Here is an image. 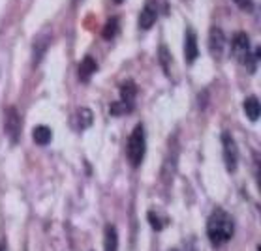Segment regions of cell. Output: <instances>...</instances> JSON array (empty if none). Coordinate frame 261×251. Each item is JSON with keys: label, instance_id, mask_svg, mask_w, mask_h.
<instances>
[{"label": "cell", "instance_id": "cell-1", "mask_svg": "<svg viewBox=\"0 0 261 251\" xmlns=\"http://www.w3.org/2000/svg\"><path fill=\"white\" fill-rule=\"evenodd\" d=\"M235 234L233 217L225 212L224 208H216L207 219V236L215 248L227 244Z\"/></svg>", "mask_w": 261, "mask_h": 251}, {"label": "cell", "instance_id": "cell-2", "mask_svg": "<svg viewBox=\"0 0 261 251\" xmlns=\"http://www.w3.org/2000/svg\"><path fill=\"white\" fill-rule=\"evenodd\" d=\"M231 53H233L235 60L241 66L248 68L250 73L256 72V60L260 58V51H256V55L250 53V37L246 32H237L231 39Z\"/></svg>", "mask_w": 261, "mask_h": 251}, {"label": "cell", "instance_id": "cell-3", "mask_svg": "<svg viewBox=\"0 0 261 251\" xmlns=\"http://www.w3.org/2000/svg\"><path fill=\"white\" fill-rule=\"evenodd\" d=\"M145 152H147V137H145V126L137 124L131 135L128 137V144H126V156L130 161L131 167H139L145 158Z\"/></svg>", "mask_w": 261, "mask_h": 251}, {"label": "cell", "instance_id": "cell-4", "mask_svg": "<svg viewBox=\"0 0 261 251\" xmlns=\"http://www.w3.org/2000/svg\"><path fill=\"white\" fill-rule=\"evenodd\" d=\"M178 152H180V148H178L177 137L169 139L168 154H166V158H164V165H162V173H160V177H162V182H164L166 186H169V184L173 182L175 171H177Z\"/></svg>", "mask_w": 261, "mask_h": 251}, {"label": "cell", "instance_id": "cell-5", "mask_svg": "<svg viewBox=\"0 0 261 251\" xmlns=\"http://www.w3.org/2000/svg\"><path fill=\"white\" fill-rule=\"evenodd\" d=\"M220 139H222V154H224L225 169L229 173H235L237 165H239V148H237V143H235L233 135L229 131H224Z\"/></svg>", "mask_w": 261, "mask_h": 251}, {"label": "cell", "instance_id": "cell-6", "mask_svg": "<svg viewBox=\"0 0 261 251\" xmlns=\"http://www.w3.org/2000/svg\"><path fill=\"white\" fill-rule=\"evenodd\" d=\"M21 128H23V120L19 116V112L15 107H8L4 111V131L8 135V139L11 144H17L21 139Z\"/></svg>", "mask_w": 261, "mask_h": 251}, {"label": "cell", "instance_id": "cell-7", "mask_svg": "<svg viewBox=\"0 0 261 251\" xmlns=\"http://www.w3.org/2000/svg\"><path fill=\"white\" fill-rule=\"evenodd\" d=\"M225 47H227V39H225L224 30L220 27H213L209 30V53L216 62H220L224 58Z\"/></svg>", "mask_w": 261, "mask_h": 251}, {"label": "cell", "instance_id": "cell-8", "mask_svg": "<svg viewBox=\"0 0 261 251\" xmlns=\"http://www.w3.org/2000/svg\"><path fill=\"white\" fill-rule=\"evenodd\" d=\"M51 39H53V32L51 28H44L36 37H34V43H32V64L38 66L42 62L44 55L47 53V49L51 45Z\"/></svg>", "mask_w": 261, "mask_h": 251}, {"label": "cell", "instance_id": "cell-9", "mask_svg": "<svg viewBox=\"0 0 261 251\" xmlns=\"http://www.w3.org/2000/svg\"><path fill=\"white\" fill-rule=\"evenodd\" d=\"M156 19H158V2L147 0L143 9H141L139 19H137V27H139V30H150L154 27Z\"/></svg>", "mask_w": 261, "mask_h": 251}, {"label": "cell", "instance_id": "cell-10", "mask_svg": "<svg viewBox=\"0 0 261 251\" xmlns=\"http://www.w3.org/2000/svg\"><path fill=\"white\" fill-rule=\"evenodd\" d=\"M199 56V47H197V34L194 28H186L184 34V60L186 64H194Z\"/></svg>", "mask_w": 261, "mask_h": 251}, {"label": "cell", "instance_id": "cell-11", "mask_svg": "<svg viewBox=\"0 0 261 251\" xmlns=\"http://www.w3.org/2000/svg\"><path fill=\"white\" fill-rule=\"evenodd\" d=\"M77 72H79V81L88 83V81L92 79V75L98 72V64H96V60H94L92 56H85L83 60L79 62Z\"/></svg>", "mask_w": 261, "mask_h": 251}, {"label": "cell", "instance_id": "cell-12", "mask_svg": "<svg viewBox=\"0 0 261 251\" xmlns=\"http://www.w3.org/2000/svg\"><path fill=\"white\" fill-rule=\"evenodd\" d=\"M92 122H94V112L90 111L88 107H81L79 111L75 112V116H74L75 130H79V131L87 130V128L92 126Z\"/></svg>", "mask_w": 261, "mask_h": 251}, {"label": "cell", "instance_id": "cell-13", "mask_svg": "<svg viewBox=\"0 0 261 251\" xmlns=\"http://www.w3.org/2000/svg\"><path fill=\"white\" fill-rule=\"evenodd\" d=\"M103 251H119V233L111 223L103 229Z\"/></svg>", "mask_w": 261, "mask_h": 251}, {"label": "cell", "instance_id": "cell-14", "mask_svg": "<svg viewBox=\"0 0 261 251\" xmlns=\"http://www.w3.org/2000/svg\"><path fill=\"white\" fill-rule=\"evenodd\" d=\"M137 96V86L133 81H124L121 84V103H124L126 107L133 109V100Z\"/></svg>", "mask_w": 261, "mask_h": 251}, {"label": "cell", "instance_id": "cell-15", "mask_svg": "<svg viewBox=\"0 0 261 251\" xmlns=\"http://www.w3.org/2000/svg\"><path fill=\"white\" fill-rule=\"evenodd\" d=\"M243 107H244V112H246V116H248V118H250L252 122H256L258 118H260L261 105H260V100H258L256 96H248V98L244 100Z\"/></svg>", "mask_w": 261, "mask_h": 251}, {"label": "cell", "instance_id": "cell-16", "mask_svg": "<svg viewBox=\"0 0 261 251\" xmlns=\"http://www.w3.org/2000/svg\"><path fill=\"white\" fill-rule=\"evenodd\" d=\"M32 139L40 146H45L53 139V131H51V128H47V126H36L32 130Z\"/></svg>", "mask_w": 261, "mask_h": 251}, {"label": "cell", "instance_id": "cell-17", "mask_svg": "<svg viewBox=\"0 0 261 251\" xmlns=\"http://www.w3.org/2000/svg\"><path fill=\"white\" fill-rule=\"evenodd\" d=\"M117 34H119V17H111L105 23V27H103V30H102V36H103V39L111 41Z\"/></svg>", "mask_w": 261, "mask_h": 251}, {"label": "cell", "instance_id": "cell-18", "mask_svg": "<svg viewBox=\"0 0 261 251\" xmlns=\"http://www.w3.org/2000/svg\"><path fill=\"white\" fill-rule=\"evenodd\" d=\"M158 60H160V64H162V68H164L166 75L169 77V72H171V66H169V64H171V55H169V51H168V47H166V45L160 47Z\"/></svg>", "mask_w": 261, "mask_h": 251}, {"label": "cell", "instance_id": "cell-19", "mask_svg": "<svg viewBox=\"0 0 261 251\" xmlns=\"http://www.w3.org/2000/svg\"><path fill=\"white\" fill-rule=\"evenodd\" d=\"M109 111H111V114H115V116H119V114H122V112H130L131 109H130V107H126L124 103L115 102V103H113V105H111V109H109Z\"/></svg>", "mask_w": 261, "mask_h": 251}, {"label": "cell", "instance_id": "cell-20", "mask_svg": "<svg viewBox=\"0 0 261 251\" xmlns=\"http://www.w3.org/2000/svg\"><path fill=\"white\" fill-rule=\"evenodd\" d=\"M147 217H149L150 227H152L154 231H162V229H164V223L160 221V217H158L156 214H154V212H149V214H147Z\"/></svg>", "mask_w": 261, "mask_h": 251}, {"label": "cell", "instance_id": "cell-21", "mask_svg": "<svg viewBox=\"0 0 261 251\" xmlns=\"http://www.w3.org/2000/svg\"><path fill=\"white\" fill-rule=\"evenodd\" d=\"M233 2L243 9V11H246V13H250L254 9V0H233Z\"/></svg>", "mask_w": 261, "mask_h": 251}, {"label": "cell", "instance_id": "cell-22", "mask_svg": "<svg viewBox=\"0 0 261 251\" xmlns=\"http://www.w3.org/2000/svg\"><path fill=\"white\" fill-rule=\"evenodd\" d=\"M0 251H8V244H6V240L0 242Z\"/></svg>", "mask_w": 261, "mask_h": 251}, {"label": "cell", "instance_id": "cell-23", "mask_svg": "<svg viewBox=\"0 0 261 251\" xmlns=\"http://www.w3.org/2000/svg\"><path fill=\"white\" fill-rule=\"evenodd\" d=\"M113 2H115V4H122V2H124V0H113Z\"/></svg>", "mask_w": 261, "mask_h": 251}, {"label": "cell", "instance_id": "cell-24", "mask_svg": "<svg viewBox=\"0 0 261 251\" xmlns=\"http://www.w3.org/2000/svg\"><path fill=\"white\" fill-rule=\"evenodd\" d=\"M169 251H180V250H169Z\"/></svg>", "mask_w": 261, "mask_h": 251}, {"label": "cell", "instance_id": "cell-25", "mask_svg": "<svg viewBox=\"0 0 261 251\" xmlns=\"http://www.w3.org/2000/svg\"><path fill=\"white\" fill-rule=\"evenodd\" d=\"M77 2H79V0H75V4H77Z\"/></svg>", "mask_w": 261, "mask_h": 251}]
</instances>
